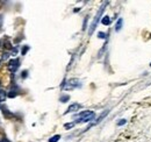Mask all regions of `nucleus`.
I'll use <instances>...</instances> for the list:
<instances>
[{
  "label": "nucleus",
  "instance_id": "4468645a",
  "mask_svg": "<svg viewBox=\"0 0 151 142\" xmlns=\"http://www.w3.org/2000/svg\"><path fill=\"white\" fill-rule=\"evenodd\" d=\"M2 46H4L5 49H11V43H10V41H4V42H2Z\"/></svg>",
  "mask_w": 151,
  "mask_h": 142
},
{
  "label": "nucleus",
  "instance_id": "aec40b11",
  "mask_svg": "<svg viewBox=\"0 0 151 142\" xmlns=\"http://www.w3.org/2000/svg\"><path fill=\"white\" fill-rule=\"evenodd\" d=\"M27 75H28L27 71H23V72L21 73V76H22V77H27Z\"/></svg>",
  "mask_w": 151,
  "mask_h": 142
},
{
  "label": "nucleus",
  "instance_id": "2eb2a0df",
  "mask_svg": "<svg viewBox=\"0 0 151 142\" xmlns=\"http://www.w3.org/2000/svg\"><path fill=\"white\" fill-rule=\"evenodd\" d=\"M124 123H127V120L126 119H121L117 121V126H123Z\"/></svg>",
  "mask_w": 151,
  "mask_h": 142
},
{
  "label": "nucleus",
  "instance_id": "393cba45",
  "mask_svg": "<svg viewBox=\"0 0 151 142\" xmlns=\"http://www.w3.org/2000/svg\"><path fill=\"white\" fill-rule=\"evenodd\" d=\"M0 65H1V60H0Z\"/></svg>",
  "mask_w": 151,
  "mask_h": 142
},
{
  "label": "nucleus",
  "instance_id": "6ab92c4d",
  "mask_svg": "<svg viewBox=\"0 0 151 142\" xmlns=\"http://www.w3.org/2000/svg\"><path fill=\"white\" fill-rule=\"evenodd\" d=\"M16 52H17V49H16V48H13V49H12V55H16Z\"/></svg>",
  "mask_w": 151,
  "mask_h": 142
},
{
  "label": "nucleus",
  "instance_id": "39448f33",
  "mask_svg": "<svg viewBox=\"0 0 151 142\" xmlns=\"http://www.w3.org/2000/svg\"><path fill=\"white\" fill-rule=\"evenodd\" d=\"M122 25H123V20L121 19H119L117 20V22H116V25H115V30L116 32H119V30H121V28H122Z\"/></svg>",
  "mask_w": 151,
  "mask_h": 142
},
{
  "label": "nucleus",
  "instance_id": "1a4fd4ad",
  "mask_svg": "<svg viewBox=\"0 0 151 142\" xmlns=\"http://www.w3.org/2000/svg\"><path fill=\"white\" fill-rule=\"evenodd\" d=\"M1 111L4 112V114H5V117H6V118H11V117H12V113H11L10 111H8V109H6L5 107H2Z\"/></svg>",
  "mask_w": 151,
  "mask_h": 142
},
{
  "label": "nucleus",
  "instance_id": "a211bd4d",
  "mask_svg": "<svg viewBox=\"0 0 151 142\" xmlns=\"http://www.w3.org/2000/svg\"><path fill=\"white\" fill-rule=\"evenodd\" d=\"M10 57V54H7V52H5L4 55H2V60H6V58Z\"/></svg>",
  "mask_w": 151,
  "mask_h": 142
},
{
  "label": "nucleus",
  "instance_id": "4be33fe9",
  "mask_svg": "<svg viewBox=\"0 0 151 142\" xmlns=\"http://www.w3.org/2000/svg\"><path fill=\"white\" fill-rule=\"evenodd\" d=\"M0 142H11V141H8L7 139H1V140H0Z\"/></svg>",
  "mask_w": 151,
  "mask_h": 142
},
{
  "label": "nucleus",
  "instance_id": "f03ea898",
  "mask_svg": "<svg viewBox=\"0 0 151 142\" xmlns=\"http://www.w3.org/2000/svg\"><path fill=\"white\" fill-rule=\"evenodd\" d=\"M80 82L78 81L77 78H71V79H69L68 82H65L63 84V88L64 90H73V88L76 87H79L80 86Z\"/></svg>",
  "mask_w": 151,
  "mask_h": 142
},
{
  "label": "nucleus",
  "instance_id": "412c9836",
  "mask_svg": "<svg viewBox=\"0 0 151 142\" xmlns=\"http://www.w3.org/2000/svg\"><path fill=\"white\" fill-rule=\"evenodd\" d=\"M86 22H87V17H85V20H84V27H83L84 29L86 28Z\"/></svg>",
  "mask_w": 151,
  "mask_h": 142
},
{
  "label": "nucleus",
  "instance_id": "f257e3e1",
  "mask_svg": "<svg viewBox=\"0 0 151 142\" xmlns=\"http://www.w3.org/2000/svg\"><path fill=\"white\" fill-rule=\"evenodd\" d=\"M107 5H108V2H107V1L102 2V5H101L100 10L98 11L97 15L94 16V19H93V22H92L91 27H89V32H88V34H89V35H92V34H93V32L95 30V28H97V25H98L99 20H100V17H101V15H102V13H103V11H105V8H106V6H107Z\"/></svg>",
  "mask_w": 151,
  "mask_h": 142
},
{
  "label": "nucleus",
  "instance_id": "6e6552de",
  "mask_svg": "<svg viewBox=\"0 0 151 142\" xmlns=\"http://www.w3.org/2000/svg\"><path fill=\"white\" fill-rule=\"evenodd\" d=\"M59 139H60V135H59V134L54 135L52 137L49 139V142H57V141H59Z\"/></svg>",
  "mask_w": 151,
  "mask_h": 142
},
{
  "label": "nucleus",
  "instance_id": "0eeeda50",
  "mask_svg": "<svg viewBox=\"0 0 151 142\" xmlns=\"http://www.w3.org/2000/svg\"><path fill=\"white\" fill-rule=\"evenodd\" d=\"M107 113H108V111H105V112H103V113H102V114H101V115H100V118H99V119H97V121H95V122H94V123H93V125H97V123H98V122H100V121H101V120H102V119H103V118H105V117H106V115H107Z\"/></svg>",
  "mask_w": 151,
  "mask_h": 142
},
{
  "label": "nucleus",
  "instance_id": "20e7f679",
  "mask_svg": "<svg viewBox=\"0 0 151 142\" xmlns=\"http://www.w3.org/2000/svg\"><path fill=\"white\" fill-rule=\"evenodd\" d=\"M80 107H81V105H79V104H72L71 106H69V108L66 109V112L65 113H70V112H76V111H78V109H80Z\"/></svg>",
  "mask_w": 151,
  "mask_h": 142
},
{
  "label": "nucleus",
  "instance_id": "7ed1b4c3",
  "mask_svg": "<svg viewBox=\"0 0 151 142\" xmlns=\"http://www.w3.org/2000/svg\"><path fill=\"white\" fill-rule=\"evenodd\" d=\"M20 66V60L19 58H14V60H11L10 63H8V70L11 72H15V71L19 69Z\"/></svg>",
  "mask_w": 151,
  "mask_h": 142
},
{
  "label": "nucleus",
  "instance_id": "f3484780",
  "mask_svg": "<svg viewBox=\"0 0 151 142\" xmlns=\"http://www.w3.org/2000/svg\"><path fill=\"white\" fill-rule=\"evenodd\" d=\"M98 37L105 38V37H106V34H105V33H99V34H98Z\"/></svg>",
  "mask_w": 151,
  "mask_h": 142
},
{
  "label": "nucleus",
  "instance_id": "423d86ee",
  "mask_svg": "<svg viewBox=\"0 0 151 142\" xmlns=\"http://www.w3.org/2000/svg\"><path fill=\"white\" fill-rule=\"evenodd\" d=\"M101 22H102V25H105V26H109L110 25V17L108 15L103 16L102 20H101Z\"/></svg>",
  "mask_w": 151,
  "mask_h": 142
},
{
  "label": "nucleus",
  "instance_id": "5701e85b",
  "mask_svg": "<svg viewBox=\"0 0 151 142\" xmlns=\"http://www.w3.org/2000/svg\"><path fill=\"white\" fill-rule=\"evenodd\" d=\"M0 87H1V82H0ZM0 92H1V91H0Z\"/></svg>",
  "mask_w": 151,
  "mask_h": 142
},
{
  "label": "nucleus",
  "instance_id": "ddd939ff",
  "mask_svg": "<svg viewBox=\"0 0 151 142\" xmlns=\"http://www.w3.org/2000/svg\"><path fill=\"white\" fill-rule=\"evenodd\" d=\"M16 94H17V93L15 92V91H11V92L7 93V97H8V98H15Z\"/></svg>",
  "mask_w": 151,
  "mask_h": 142
},
{
  "label": "nucleus",
  "instance_id": "9b49d317",
  "mask_svg": "<svg viewBox=\"0 0 151 142\" xmlns=\"http://www.w3.org/2000/svg\"><path fill=\"white\" fill-rule=\"evenodd\" d=\"M6 97H7V93L4 92V91H1V92H0V103L4 101V100L6 99Z\"/></svg>",
  "mask_w": 151,
  "mask_h": 142
},
{
  "label": "nucleus",
  "instance_id": "9d476101",
  "mask_svg": "<svg viewBox=\"0 0 151 142\" xmlns=\"http://www.w3.org/2000/svg\"><path fill=\"white\" fill-rule=\"evenodd\" d=\"M73 127H74V122H68L64 125V128L65 129H71V128H73Z\"/></svg>",
  "mask_w": 151,
  "mask_h": 142
},
{
  "label": "nucleus",
  "instance_id": "dca6fc26",
  "mask_svg": "<svg viewBox=\"0 0 151 142\" xmlns=\"http://www.w3.org/2000/svg\"><path fill=\"white\" fill-rule=\"evenodd\" d=\"M28 49H29V47H28V46H25V47L22 48L21 54H22V55H26V54H27V51H28Z\"/></svg>",
  "mask_w": 151,
  "mask_h": 142
},
{
  "label": "nucleus",
  "instance_id": "f8f14e48",
  "mask_svg": "<svg viewBox=\"0 0 151 142\" xmlns=\"http://www.w3.org/2000/svg\"><path fill=\"white\" fill-rule=\"evenodd\" d=\"M69 99H70V97L65 94V96H62V97H60L59 100H60V103H66V101H69Z\"/></svg>",
  "mask_w": 151,
  "mask_h": 142
},
{
  "label": "nucleus",
  "instance_id": "b1692460",
  "mask_svg": "<svg viewBox=\"0 0 151 142\" xmlns=\"http://www.w3.org/2000/svg\"><path fill=\"white\" fill-rule=\"evenodd\" d=\"M0 109H2V107H1V105H0Z\"/></svg>",
  "mask_w": 151,
  "mask_h": 142
},
{
  "label": "nucleus",
  "instance_id": "a878e982",
  "mask_svg": "<svg viewBox=\"0 0 151 142\" xmlns=\"http://www.w3.org/2000/svg\"><path fill=\"white\" fill-rule=\"evenodd\" d=\"M150 66H151V63H150Z\"/></svg>",
  "mask_w": 151,
  "mask_h": 142
}]
</instances>
